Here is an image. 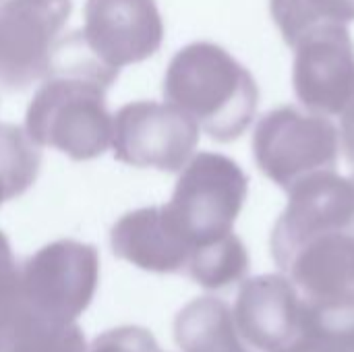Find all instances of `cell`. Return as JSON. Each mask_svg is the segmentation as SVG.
I'll list each match as a JSON object with an SVG mask.
<instances>
[{"mask_svg": "<svg viewBox=\"0 0 354 352\" xmlns=\"http://www.w3.org/2000/svg\"><path fill=\"white\" fill-rule=\"evenodd\" d=\"M342 149H344L346 162L354 170V100L342 112Z\"/></svg>", "mask_w": 354, "mask_h": 352, "instance_id": "21", "label": "cell"}, {"mask_svg": "<svg viewBox=\"0 0 354 352\" xmlns=\"http://www.w3.org/2000/svg\"><path fill=\"white\" fill-rule=\"evenodd\" d=\"M87 352H158L156 338L137 326H122L97 336Z\"/></svg>", "mask_w": 354, "mask_h": 352, "instance_id": "20", "label": "cell"}, {"mask_svg": "<svg viewBox=\"0 0 354 352\" xmlns=\"http://www.w3.org/2000/svg\"><path fill=\"white\" fill-rule=\"evenodd\" d=\"M272 255L311 301L354 295V176L332 170L290 189Z\"/></svg>", "mask_w": 354, "mask_h": 352, "instance_id": "1", "label": "cell"}, {"mask_svg": "<svg viewBox=\"0 0 354 352\" xmlns=\"http://www.w3.org/2000/svg\"><path fill=\"white\" fill-rule=\"evenodd\" d=\"M158 352H160V351H158Z\"/></svg>", "mask_w": 354, "mask_h": 352, "instance_id": "24", "label": "cell"}, {"mask_svg": "<svg viewBox=\"0 0 354 352\" xmlns=\"http://www.w3.org/2000/svg\"><path fill=\"white\" fill-rule=\"evenodd\" d=\"M0 2H2V0H0Z\"/></svg>", "mask_w": 354, "mask_h": 352, "instance_id": "23", "label": "cell"}, {"mask_svg": "<svg viewBox=\"0 0 354 352\" xmlns=\"http://www.w3.org/2000/svg\"><path fill=\"white\" fill-rule=\"evenodd\" d=\"M110 245L116 257L153 274L187 270L193 251L164 205L124 214L110 230Z\"/></svg>", "mask_w": 354, "mask_h": 352, "instance_id": "12", "label": "cell"}, {"mask_svg": "<svg viewBox=\"0 0 354 352\" xmlns=\"http://www.w3.org/2000/svg\"><path fill=\"white\" fill-rule=\"evenodd\" d=\"M292 85L315 114L338 116L354 100V44L346 25H328L295 46Z\"/></svg>", "mask_w": 354, "mask_h": 352, "instance_id": "11", "label": "cell"}, {"mask_svg": "<svg viewBox=\"0 0 354 352\" xmlns=\"http://www.w3.org/2000/svg\"><path fill=\"white\" fill-rule=\"evenodd\" d=\"M174 338L183 352H245L230 307L214 297L189 303L174 322Z\"/></svg>", "mask_w": 354, "mask_h": 352, "instance_id": "13", "label": "cell"}, {"mask_svg": "<svg viewBox=\"0 0 354 352\" xmlns=\"http://www.w3.org/2000/svg\"><path fill=\"white\" fill-rule=\"evenodd\" d=\"M247 191L249 178L232 158L201 151L183 168L164 210L195 249L232 232Z\"/></svg>", "mask_w": 354, "mask_h": 352, "instance_id": "4", "label": "cell"}, {"mask_svg": "<svg viewBox=\"0 0 354 352\" xmlns=\"http://www.w3.org/2000/svg\"><path fill=\"white\" fill-rule=\"evenodd\" d=\"M197 143L199 124L170 102H131L112 116L114 158L133 168L180 172Z\"/></svg>", "mask_w": 354, "mask_h": 352, "instance_id": "8", "label": "cell"}, {"mask_svg": "<svg viewBox=\"0 0 354 352\" xmlns=\"http://www.w3.org/2000/svg\"><path fill=\"white\" fill-rule=\"evenodd\" d=\"M73 12L71 0L0 2V85L23 91L46 79L60 33Z\"/></svg>", "mask_w": 354, "mask_h": 352, "instance_id": "9", "label": "cell"}, {"mask_svg": "<svg viewBox=\"0 0 354 352\" xmlns=\"http://www.w3.org/2000/svg\"><path fill=\"white\" fill-rule=\"evenodd\" d=\"M162 91L218 143L236 141L251 127L259 102L253 75L212 41L180 48L166 68Z\"/></svg>", "mask_w": 354, "mask_h": 352, "instance_id": "2", "label": "cell"}, {"mask_svg": "<svg viewBox=\"0 0 354 352\" xmlns=\"http://www.w3.org/2000/svg\"><path fill=\"white\" fill-rule=\"evenodd\" d=\"M21 311V268L6 234L0 230V346Z\"/></svg>", "mask_w": 354, "mask_h": 352, "instance_id": "19", "label": "cell"}, {"mask_svg": "<svg viewBox=\"0 0 354 352\" xmlns=\"http://www.w3.org/2000/svg\"><path fill=\"white\" fill-rule=\"evenodd\" d=\"M97 282L100 255L93 245L54 241L21 266V309L35 319L73 324L93 301Z\"/></svg>", "mask_w": 354, "mask_h": 352, "instance_id": "6", "label": "cell"}, {"mask_svg": "<svg viewBox=\"0 0 354 352\" xmlns=\"http://www.w3.org/2000/svg\"><path fill=\"white\" fill-rule=\"evenodd\" d=\"M85 25L75 31L81 48L108 71L151 58L164 39L156 0H87Z\"/></svg>", "mask_w": 354, "mask_h": 352, "instance_id": "10", "label": "cell"}, {"mask_svg": "<svg viewBox=\"0 0 354 352\" xmlns=\"http://www.w3.org/2000/svg\"><path fill=\"white\" fill-rule=\"evenodd\" d=\"M338 151L340 135L328 116L288 104L270 110L253 133L257 168L284 191L336 170Z\"/></svg>", "mask_w": 354, "mask_h": 352, "instance_id": "5", "label": "cell"}, {"mask_svg": "<svg viewBox=\"0 0 354 352\" xmlns=\"http://www.w3.org/2000/svg\"><path fill=\"white\" fill-rule=\"evenodd\" d=\"M270 12L284 41L295 48L315 29L354 21V0H270Z\"/></svg>", "mask_w": 354, "mask_h": 352, "instance_id": "15", "label": "cell"}, {"mask_svg": "<svg viewBox=\"0 0 354 352\" xmlns=\"http://www.w3.org/2000/svg\"><path fill=\"white\" fill-rule=\"evenodd\" d=\"M187 272L205 290L228 288L249 272L247 247L234 232H228L216 241L195 247L189 257Z\"/></svg>", "mask_w": 354, "mask_h": 352, "instance_id": "14", "label": "cell"}, {"mask_svg": "<svg viewBox=\"0 0 354 352\" xmlns=\"http://www.w3.org/2000/svg\"><path fill=\"white\" fill-rule=\"evenodd\" d=\"M313 305L315 340L311 352H354V295L313 301Z\"/></svg>", "mask_w": 354, "mask_h": 352, "instance_id": "18", "label": "cell"}, {"mask_svg": "<svg viewBox=\"0 0 354 352\" xmlns=\"http://www.w3.org/2000/svg\"><path fill=\"white\" fill-rule=\"evenodd\" d=\"M110 85L79 66H54L33 93L25 131L37 147H54L75 162L104 156L112 143Z\"/></svg>", "mask_w": 354, "mask_h": 352, "instance_id": "3", "label": "cell"}, {"mask_svg": "<svg viewBox=\"0 0 354 352\" xmlns=\"http://www.w3.org/2000/svg\"><path fill=\"white\" fill-rule=\"evenodd\" d=\"M245 352H249V351H245Z\"/></svg>", "mask_w": 354, "mask_h": 352, "instance_id": "22", "label": "cell"}, {"mask_svg": "<svg viewBox=\"0 0 354 352\" xmlns=\"http://www.w3.org/2000/svg\"><path fill=\"white\" fill-rule=\"evenodd\" d=\"M234 324L245 342L259 352H311L315 305L280 274H263L241 286Z\"/></svg>", "mask_w": 354, "mask_h": 352, "instance_id": "7", "label": "cell"}, {"mask_svg": "<svg viewBox=\"0 0 354 352\" xmlns=\"http://www.w3.org/2000/svg\"><path fill=\"white\" fill-rule=\"evenodd\" d=\"M41 154L27 131L17 124H0V205L23 195L39 174Z\"/></svg>", "mask_w": 354, "mask_h": 352, "instance_id": "16", "label": "cell"}, {"mask_svg": "<svg viewBox=\"0 0 354 352\" xmlns=\"http://www.w3.org/2000/svg\"><path fill=\"white\" fill-rule=\"evenodd\" d=\"M0 352H87V342L75 322L54 324L21 311Z\"/></svg>", "mask_w": 354, "mask_h": 352, "instance_id": "17", "label": "cell"}]
</instances>
